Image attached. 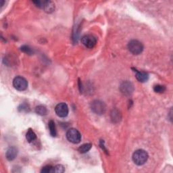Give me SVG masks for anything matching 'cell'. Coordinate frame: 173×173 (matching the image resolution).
<instances>
[{
	"mask_svg": "<svg viewBox=\"0 0 173 173\" xmlns=\"http://www.w3.org/2000/svg\"><path fill=\"white\" fill-rule=\"evenodd\" d=\"M148 158V154L144 149H137L133 154V160L138 166L144 165L147 161Z\"/></svg>",
	"mask_w": 173,
	"mask_h": 173,
	"instance_id": "cell-1",
	"label": "cell"
},
{
	"mask_svg": "<svg viewBox=\"0 0 173 173\" xmlns=\"http://www.w3.org/2000/svg\"><path fill=\"white\" fill-rule=\"evenodd\" d=\"M128 48L132 54L135 55H139L144 50V46L142 43L138 40H131L128 44Z\"/></svg>",
	"mask_w": 173,
	"mask_h": 173,
	"instance_id": "cell-2",
	"label": "cell"
},
{
	"mask_svg": "<svg viewBox=\"0 0 173 173\" xmlns=\"http://www.w3.org/2000/svg\"><path fill=\"white\" fill-rule=\"evenodd\" d=\"M67 139L72 144H77L81 140V135L76 129H70L66 133Z\"/></svg>",
	"mask_w": 173,
	"mask_h": 173,
	"instance_id": "cell-3",
	"label": "cell"
},
{
	"mask_svg": "<svg viewBox=\"0 0 173 173\" xmlns=\"http://www.w3.org/2000/svg\"><path fill=\"white\" fill-rule=\"evenodd\" d=\"M91 108L95 114L102 115L106 112V106L104 103L100 100H95L91 103Z\"/></svg>",
	"mask_w": 173,
	"mask_h": 173,
	"instance_id": "cell-4",
	"label": "cell"
},
{
	"mask_svg": "<svg viewBox=\"0 0 173 173\" xmlns=\"http://www.w3.org/2000/svg\"><path fill=\"white\" fill-rule=\"evenodd\" d=\"M13 85L14 88L20 91H24L28 87V82L27 79L22 77H16L13 81Z\"/></svg>",
	"mask_w": 173,
	"mask_h": 173,
	"instance_id": "cell-5",
	"label": "cell"
},
{
	"mask_svg": "<svg viewBox=\"0 0 173 173\" xmlns=\"http://www.w3.org/2000/svg\"><path fill=\"white\" fill-rule=\"evenodd\" d=\"M81 43L87 48L91 49L96 46L97 43V39L94 36L91 35H87L82 37Z\"/></svg>",
	"mask_w": 173,
	"mask_h": 173,
	"instance_id": "cell-6",
	"label": "cell"
},
{
	"mask_svg": "<svg viewBox=\"0 0 173 173\" xmlns=\"http://www.w3.org/2000/svg\"><path fill=\"white\" fill-rule=\"evenodd\" d=\"M55 112L59 117L64 118L68 114V107L65 103H60L55 107Z\"/></svg>",
	"mask_w": 173,
	"mask_h": 173,
	"instance_id": "cell-7",
	"label": "cell"
},
{
	"mask_svg": "<svg viewBox=\"0 0 173 173\" xmlns=\"http://www.w3.org/2000/svg\"><path fill=\"white\" fill-rule=\"evenodd\" d=\"M120 90L122 94L125 96H130L134 91V86L129 81H124L120 86Z\"/></svg>",
	"mask_w": 173,
	"mask_h": 173,
	"instance_id": "cell-8",
	"label": "cell"
},
{
	"mask_svg": "<svg viewBox=\"0 0 173 173\" xmlns=\"http://www.w3.org/2000/svg\"><path fill=\"white\" fill-rule=\"evenodd\" d=\"M17 155H18V149L15 147H11L7 150L6 157L9 161H12L16 158Z\"/></svg>",
	"mask_w": 173,
	"mask_h": 173,
	"instance_id": "cell-9",
	"label": "cell"
},
{
	"mask_svg": "<svg viewBox=\"0 0 173 173\" xmlns=\"http://www.w3.org/2000/svg\"><path fill=\"white\" fill-rule=\"evenodd\" d=\"M136 72V78L137 79L141 82H146L149 79V74L145 72L138 71L137 70L135 71Z\"/></svg>",
	"mask_w": 173,
	"mask_h": 173,
	"instance_id": "cell-10",
	"label": "cell"
},
{
	"mask_svg": "<svg viewBox=\"0 0 173 173\" xmlns=\"http://www.w3.org/2000/svg\"><path fill=\"white\" fill-rule=\"evenodd\" d=\"M26 139L29 143H32L36 140L37 135L35 134V133L32 131L31 129H29L28 130V131L27 132Z\"/></svg>",
	"mask_w": 173,
	"mask_h": 173,
	"instance_id": "cell-11",
	"label": "cell"
},
{
	"mask_svg": "<svg viewBox=\"0 0 173 173\" xmlns=\"http://www.w3.org/2000/svg\"><path fill=\"white\" fill-rule=\"evenodd\" d=\"M43 10L47 13H52L55 10V5L51 1H46V4L44 5Z\"/></svg>",
	"mask_w": 173,
	"mask_h": 173,
	"instance_id": "cell-12",
	"label": "cell"
},
{
	"mask_svg": "<svg viewBox=\"0 0 173 173\" xmlns=\"http://www.w3.org/2000/svg\"><path fill=\"white\" fill-rule=\"evenodd\" d=\"M92 147V144H85L81 145L78 149V151H79L81 154H85V153H87V152H89L91 148Z\"/></svg>",
	"mask_w": 173,
	"mask_h": 173,
	"instance_id": "cell-13",
	"label": "cell"
},
{
	"mask_svg": "<svg viewBox=\"0 0 173 173\" xmlns=\"http://www.w3.org/2000/svg\"><path fill=\"white\" fill-rule=\"evenodd\" d=\"M48 127H49L50 135H51L52 137H56L57 135V131H56V125H55V122L53 121V120H50V121L49 122Z\"/></svg>",
	"mask_w": 173,
	"mask_h": 173,
	"instance_id": "cell-14",
	"label": "cell"
},
{
	"mask_svg": "<svg viewBox=\"0 0 173 173\" xmlns=\"http://www.w3.org/2000/svg\"><path fill=\"white\" fill-rule=\"evenodd\" d=\"M35 112L37 114L40 115V116H45L47 113V108L43 106H38L36 107Z\"/></svg>",
	"mask_w": 173,
	"mask_h": 173,
	"instance_id": "cell-15",
	"label": "cell"
},
{
	"mask_svg": "<svg viewBox=\"0 0 173 173\" xmlns=\"http://www.w3.org/2000/svg\"><path fill=\"white\" fill-rule=\"evenodd\" d=\"M111 118H112V121L114 122H117L119 121L120 119H121V116H120V114L119 113V112L118 111V110H113L112 112Z\"/></svg>",
	"mask_w": 173,
	"mask_h": 173,
	"instance_id": "cell-16",
	"label": "cell"
},
{
	"mask_svg": "<svg viewBox=\"0 0 173 173\" xmlns=\"http://www.w3.org/2000/svg\"><path fill=\"white\" fill-rule=\"evenodd\" d=\"M154 90L155 92L158 93H162L165 91V90H166V87H165V86H164V85H157L154 86Z\"/></svg>",
	"mask_w": 173,
	"mask_h": 173,
	"instance_id": "cell-17",
	"label": "cell"
},
{
	"mask_svg": "<svg viewBox=\"0 0 173 173\" xmlns=\"http://www.w3.org/2000/svg\"><path fill=\"white\" fill-rule=\"evenodd\" d=\"M21 51L23 52L25 54H29V55H31L33 54V51H32V49L28 46H23L21 47Z\"/></svg>",
	"mask_w": 173,
	"mask_h": 173,
	"instance_id": "cell-18",
	"label": "cell"
},
{
	"mask_svg": "<svg viewBox=\"0 0 173 173\" xmlns=\"http://www.w3.org/2000/svg\"><path fill=\"white\" fill-rule=\"evenodd\" d=\"M41 172L43 173H52L54 172V167L48 165V166H44L41 170Z\"/></svg>",
	"mask_w": 173,
	"mask_h": 173,
	"instance_id": "cell-19",
	"label": "cell"
},
{
	"mask_svg": "<svg viewBox=\"0 0 173 173\" xmlns=\"http://www.w3.org/2000/svg\"><path fill=\"white\" fill-rule=\"evenodd\" d=\"M64 171H65L64 167L61 164L56 165V166L54 167V172L62 173V172H64Z\"/></svg>",
	"mask_w": 173,
	"mask_h": 173,
	"instance_id": "cell-20",
	"label": "cell"
},
{
	"mask_svg": "<svg viewBox=\"0 0 173 173\" xmlns=\"http://www.w3.org/2000/svg\"><path fill=\"white\" fill-rule=\"evenodd\" d=\"M21 107H19V110H21V112H28V109H29V107H28V105H27V104H22L21 106Z\"/></svg>",
	"mask_w": 173,
	"mask_h": 173,
	"instance_id": "cell-21",
	"label": "cell"
}]
</instances>
